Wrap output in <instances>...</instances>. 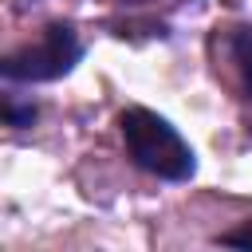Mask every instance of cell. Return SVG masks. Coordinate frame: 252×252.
Segmentation results:
<instances>
[{"mask_svg": "<svg viewBox=\"0 0 252 252\" xmlns=\"http://www.w3.org/2000/svg\"><path fill=\"white\" fill-rule=\"evenodd\" d=\"M118 130H122L126 154L134 158L138 169H146L154 177H165V181L193 177V169H197L193 150L161 114H154L146 106H130V110L118 114Z\"/></svg>", "mask_w": 252, "mask_h": 252, "instance_id": "1", "label": "cell"}, {"mask_svg": "<svg viewBox=\"0 0 252 252\" xmlns=\"http://www.w3.org/2000/svg\"><path fill=\"white\" fill-rule=\"evenodd\" d=\"M83 47L75 39V32L67 24H51L39 32V39L16 47L12 55H4V79L8 83H51L59 75H67L79 63Z\"/></svg>", "mask_w": 252, "mask_h": 252, "instance_id": "2", "label": "cell"}, {"mask_svg": "<svg viewBox=\"0 0 252 252\" xmlns=\"http://www.w3.org/2000/svg\"><path fill=\"white\" fill-rule=\"evenodd\" d=\"M232 63H236V71H240V83H244V94L252 98V28H240V32H232Z\"/></svg>", "mask_w": 252, "mask_h": 252, "instance_id": "3", "label": "cell"}, {"mask_svg": "<svg viewBox=\"0 0 252 252\" xmlns=\"http://www.w3.org/2000/svg\"><path fill=\"white\" fill-rule=\"evenodd\" d=\"M4 118H8V126H28L32 118H35V110L32 106H16L12 98L4 102Z\"/></svg>", "mask_w": 252, "mask_h": 252, "instance_id": "4", "label": "cell"}, {"mask_svg": "<svg viewBox=\"0 0 252 252\" xmlns=\"http://www.w3.org/2000/svg\"><path fill=\"white\" fill-rule=\"evenodd\" d=\"M220 244H236V248H252V220H244L240 228H232V232H224V236H220Z\"/></svg>", "mask_w": 252, "mask_h": 252, "instance_id": "5", "label": "cell"}, {"mask_svg": "<svg viewBox=\"0 0 252 252\" xmlns=\"http://www.w3.org/2000/svg\"><path fill=\"white\" fill-rule=\"evenodd\" d=\"M122 4H146V0H122Z\"/></svg>", "mask_w": 252, "mask_h": 252, "instance_id": "6", "label": "cell"}]
</instances>
